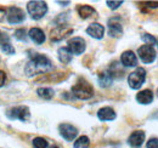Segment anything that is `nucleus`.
Returning <instances> with one entry per match:
<instances>
[{"label": "nucleus", "mask_w": 158, "mask_h": 148, "mask_svg": "<svg viewBox=\"0 0 158 148\" xmlns=\"http://www.w3.org/2000/svg\"><path fill=\"white\" fill-rule=\"evenodd\" d=\"M29 62L26 66V73L27 75L32 76L35 74L46 73L52 69L51 61L44 55H40L38 52H33L29 55Z\"/></svg>", "instance_id": "1"}, {"label": "nucleus", "mask_w": 158, "mask_h": 148, "mask_svg": "<svg viewBox=\"0 0 158 148\" xmlns=\"http://www.w3.org/2000/svg\"><path fill=\"white\" fill-rule=\"evenodd\" d=\"M72 93L79 98V100H88L93 97L94 95V88L85 80V79H79L78 81L73 85L72 88Z\"/></svg>", "instance_id": "2"}, {"label": "nucleus", "mask_w": 158, "mask_h": 148, "mask_svg": "<svg viewBox=\"0 0 158 148\" xmlns=\"http://www.w3.org/2000/svg\"><path fill=\"white\" fill-rule=\"evenodd\" d=\"M27 11L33 19H40L46 15L48 5L45 1H39V0L29 1L27 4Z\"/></svg>", "instance_id": "3"}, {"label": "nucleus", "mask_w": 158, "mask_h": 148, "mask_svg": "<svg viewBox=\"0 0 158 148\" xmlns=\"http://www.w3.org/2000/svg\"><path fill=\"white\" fill-rule=\"evenodd\" d=\"M145 79H146V72L142 67H139L136 68L133 73L129 74L128 76V83H129V86L134 90L140 89L142 86V84L145 83Z\"/></svg>", "instance_id": "4"}, {"label": "nucleus", "mask_w": 158, "mask_h": 148, "mask_svg": "<svg viewBox=\"0 0 158 148\" xmlns=\"http://www.w3.org/2000/svg\"><path fill=\"white\" fill-rule=\"evenodd\" d=\"M6 117L11 120L14 119H19L22 121H27L31 117V113H29V108L26 107V106H19V107H14V108H10L6 112Z\"/></svg>", "instance_id": "5"}, {"label": "nucleus", "mask_w": 158, "mask_h": 148, "mask_svg": "<svg viewBox=\"0 0 158 148\" xmlns=\"http://www.w3.org/2000/svg\"><path fill=\"white\" fill-rule=\"evenodd\" d=\"M138 54L140 60L143 63H147V64L152 63L156 60V51H155L152 45H142V46H140L138 50Z\"/></svg>", "instance_id": "6"}, {"label": "nucleus", "mask_w": 158, "mask_h": 148, "mask_svg": "<svg viewBox=\"0 0 158 148\" xmlns=\"http://www.w3.org/2000/svg\"><path fill=\"white\" fill-rule=\"evenodd\" d=\"M6 18L9 21V23L16 24V23H21V22H23L26 19V14L20 7L11 6L6 11Z\"/></svg>", "instance_id": "7"}, {"label": "nucleus", "mask_w": 158, "mask_h": 148, "mask_svg": "<svg viewBox=\"0 0 158 148\" xmlns=\"http://www.w3.org/2000/svg\"><path fill=\"white\" fill-rule=\"evenodd\" d=\"M85 40L80 37L72 38L68 40V50L74 55H81L85 51Z\"/></svg>", "instance_id": "8"}, {"label": "nucleus", "mask_w": 158, "mask_h": 148, "mask_svg": "<svg viewBox=\"0 0 158 148\" xmlns=\"http://www.w3.org/2000/svg\"><path fill=\"white\" fill-rule=\"evenodd\" d=\"M60 130V135L66 140V141H73L77 135H78V130L76 129L73 125L71 124H67V123H63L59 126Z\"/></svg>", "instance_id": "9"}, {"label": "nucleus", "mask_w": 158, "mask_h": 148, "mask_svg": "<svg viewBox=\"0 0 158 148\" xmlns=\"http://www.w3.org/2000/svg\"><path fill=\"white\" fill-rule=\"evenodd\" d=\"M143 141H145V132L141 131V130L134 131V132L129 136V138H128V143L134 148L141 147L142 143H143Z\"/></svg>", "instance_id": "10"}, {"label": "nucleus", "mask_w": 158, "mask_h": 148, "mask_svg": "<svg viewBox=\"0 0 158 148\" xmlns=\"http://www.w3.org/2000/svg\"><path fill=\"white\" fill-rule=\"evenodd\" d=\"M122 64L124 67H135L138 64V57L133 51H125L120 56Z\"/></svg>", "instance_id": "11"}, {"label": "nucleus", "mask_w": 158, "mask_h": 148, "mask_svg": "<svg viewBox=\"0 0 158 148\" xmlns=\"http://www.w3.org/2000/svg\"><path fill=\"white\" fill-rule=\"evenodd\" d=\"M86 33L90 37L95 38V39H102L105 34V28L102 24L100 23H91L88 28H86Z\"/></svg>", "instance_id": "12"}, {"label": "nucleus", "mask_w": 158, "mask_h": 148, "mask_svg": "<svg viewBox=\"0 0 158 148\" xmlns=\"http://www.w3.org/2000/svg\"><path fill=\"white\" fill-rule=\"evenodd\" d=\"M118 18H112L108 22V34L113 38H119L123 34V28L122 24L119 23Z\"/></svg>", "instance_id": "13"}, {"label": "nucleus", "mask_w": 158, "mask_h": 148, "mask_svg": "<svg viewBox=\"0 0 158 148\" xmlns=\"http://www.w3.org/2000/svg\"><path fill=\"white\" fill-rule=\"evenodd\" d=\"M72 32H73L72 28H67L64 24H61L55 31L51 32V39L55 40V41H57V40H61L63 38H66L68 34H71Z\"/></svg>", "instance_id": "14"}, {"label": "nucleus", "mask_w": 158, "mask_h": 148, "mask_svg": "<svg viewBox=\"0 0 158 148\" xmlns=\"http://www.w3.org/2000/svg\"><path fill=\"white\" fill-rule=\"evenodd\" d=\"M98 117L102 121L113 120V119H116V112L113 111L111 107H103L98 112Z\"/></svg>", "instance_id": "15"}, {"label": "nucleus", "mask_w": 158, "mask_h": 148, "mask_svg": "<svg viewBox=\"0 0 158 148\" xmlns=\"http://www.w3.org/2000/svg\"><path fill=\"white\" fill-rule=\"evenodd\" d=\"M136 100L141 105H148V103H151L153 101V92L151 90H148V89L142 90V91H140L136 95Z\"/></svg>", "instance_id": "16"}, {"label": "nucleus", "mask_w": 158, "mask_h": 148, "mask_svg": "<svg viewBox=\"0 0 158 148\" xmlns=\"http://www.w3.org/2000/svg\"><path fill=\"white\" fill-rule=\"evenodd\" d=\"M28 35L29 38L35 43V44H43L44 41H45V34H44V32L40 29V28H32L31 31H29V33H28Z\"/></svg>", "instance_id": "17"}, {"label": "nucleus", "mask_w": 158, "mask_h": 148, "mask_svg": "<svg viewBox=\"0 0 158 148\" xmlns=\"http://www.w3.org/2000/svg\"><path fill=\"white\" fill-rule=\"evenodd\" d=\"M112 81H113V75L111 74L110 71H105V72L100 73V75H99L100 86L107 88V86H110V85L112 84Z\"/></svg>", "instance_id": "18"}, {"label": "nucleus", "mask_w": 158, "mask_h": 148, "mask_svg": "<svg viewBox=\"0 0 158 148\" xmlns=\"http://www.w3.org/2000/svg\"><path fill=\"white\" fill-rule=\"evenodd\" d=\"M78 14L81 18L86 19V18H89V17H91L93 15H95L96 11H95L94 7H91V6H89V5H81V6L78 7Z\"/></svg>", "instance_id": "19"}, {"label": "nucleus", "mask_w": 158, "mask_h": 148, "mask_svg": "<svg viewBox=\"0 0 158 148\" xmlns=\"http://www.w3.org/2000/svg\"><path fill=\"white\" fill-rule=\"evenodd\" d=\"M59 58L62 63H69L72 61V52L68 50V47H60L59 49Z\"/></svg>", "instance_id": "20"}, {"label": "nucleus", "mask_w": 158, "mask_h": 148, "mask_svg": "<svg viewBox=\"0 0 158 148\" xmlns=\"http://www.w3.org/2000/svg\"><path fill=\"white\" fill-rule=\"evenodd\" d=\"M37 93L44 100H51L54 97V90L51 88H39L37 90Z\"/></svg>", "instance_id": "21"}, {"label": "nucleus", "mask_w": 158, "mask_h": 148, "mask_svg": "<svg viewBox=\"0 0 158 148\" xmlns=\"http://www.w3.org/2000/svg\"><path fill=\"white\" fill-rule=\"evenodd\" d=\"M90 146V141L88 136H80L78 140L74 142V148H89Z\"/></svg>", "instance_id": "22"}, {"label": "nucleus", "mask_w": 158, "mask_h": 148, "mask_svg": "<svg viewBox=\"0 0 158 148\" xmlns=\"http://www.w3.org/2000/svg\"><path fill=\"white\" fill-rule=\"evenodd\" d=\"M33 146L34 148H48V141L43 137H35L33 140Z\"/></svg>", "instance_id": "23"}, {"label": "nucleus", "mask_w": 158, "mask_h": 148, "mask_svg": "<svg viewBox=\"0 0 158 148\" xmlns=\"http://www.w3.org/2000/svg\"><path fill=\"white\" fill-rule=\"evenodd\" d=\"M1 50H2L5 54H7V55H14V54H15V49H14V46H12L9 41L1 44Z\"/></svg>", "instance_id": "24"}, {"label": "nucleus", "mask_w": 158, "mask_h": 148, "mask_svg": "<svg viewBox=\"0 0 158 148\" xmlns=\"http://www.w3.org/2000/svg\"><path fill=\"white\" fill-rule=\"evenodd\" d=\"M15 38L20 41H26L27 40V34H26V31L23 28H20L15 32Z\"/></svg>", "instance_id": "25"}, {"label": "nucleus", "mask_w": 158, "mask_h": 148, "mask_svg": "<svg viewBox=\"0 0 158 148\" xmlns=\"http://www.w3.org/2000/svg\"><path fill=\"white\" fill-rule=\"evenodd\" d=\"M141 39L146 43V45H152L153 46V44H157V40H156V38L152 37V35H150V34H143Z\"/></svg>", "instance_id": "26"}, {"label": "nucleus", "mask_w": 158, "mask_h": 148, "mask_svg": "<svg viewBox=\"0 0 158 148\" xmlns=\"http://www.w3.org/2000/svg\"><path fill=\"white\" fill-rule=\"evenodd\" d=\"M106 4L108 5V7L110 9H112V10H116V9H118L120 5H123V1H106Z\"/></svg>", "instance_id": "27"}, {"label": "nucleus", "mask_w": 158, "mask_h": 148, "mask_svg": "<svg viewBox=\"0 0 158 148\" xmlns=\"http://www.w3.org/2000/svg\"><path fill=\"white\" fill-rule=\"evenodd\" d=\"M147 148H158V138L153 137V138H150L147 141V145H146Z\"/></svg>", "instance_id": "28"}, {"label": "nucleus", "mask_w": 158, "mask_h": 148, "mask_svg": "<svg viewBox=\"0 0 158 148\" xmlns=\"http://www.w3.org/2000/svg\"><path fill=\"white\" fill-rule=\"evenodd\" d=\"M143 6H147V7H158V1H146V2H142Z\"/></svg>", "instance_id": "29"}, {"label": "nucleus", "mask_w": 158, "mask_h": 148, "mask_svg": "<svg viewBox=\"0 0 158 148\" xmlns=\"http://www.w3.org/2000/svg\"><path fill=\"white\" fill-rule=\"evenodd\" d=\"M5 80H6V75L2 71H0V86H2L5 84Z\"/></svg>", "instance_id": "30"}, {"label": "nucleus", "mask_w": 158, "mask_h": 148, "mask_svg": "<svg viewBox=\"0 0 158 148\" xmlns=\"http://www.w3.org/2000/svg\"><path fill=\"white\" fill-rule=\"evenodd\" d=\"M5 15H6V11H5L4 9H1V7H0V21H2V19H4V16H5Z\"/></svg>", "instance_id": "31"}, {"label": "nucleus", "mask_w": 158, "mask_h": 148, "mask_svg": "<svg viewBox=\"0 0 158 148\" xmlns=\"http://www.w3.org/2000/svg\"><path fill=\"white\" fill-rule=\"evenodd\" d=\"M59 4H62V5H67V4H69V1H64V2H62V1H57Z\"/></svg>", "instance_id": "32"}, {"label": "nucleus", "mask_w": 158, "mask_h": 148, "mask_svg": "<svg viewBox=\"0 0 158 148\" xmlns=\"http://www.w3.org/2000/svg\"><path fill=\"white\" fill-rule=\"evenodd\" d=\"M51 148H59V147H57V146H52Z\"/></svg>", "instance_id": "33"}, {"label": "nucleus", "mask_w": 158, "mask_h": 148, "mask_svg": "<svg viewBox=\"0 0 158 148\" xmlns=\"http://www.w3.org/2000/svg\"><path fill=\"white\" fill-rule=\"evenodd\" d=\"M157 46H158V41H157Z\"/></svg>", "instance_id": "34"}]
</instances>
